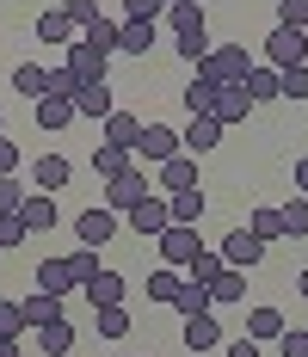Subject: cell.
Here are the masks:
<instances>
[{
    "label": "cell",
    "instance_id": "1",
    "mask_svg": "<svg viewBox=\"0 0 308 357\" xmlns=\"http://www.w3.org/2000/svg\"><path fill=\"white\" fill-rule=\"evenodd\" d=\"M247 68H253V56H247L240 43H210V56L198 62V80H210V86H235V80H247Z\"/></svg>",
    "mask_w": 308,
    "mask_h": 357
},
{
    "label": "cell",
    "instance_id": "2",
    "mask_svg": "<svg viewBox=\"0 0 308 357\" xmlns=\"http://www.w3.org/2000/svg\"><path fill=\"white\" fill-rule=\"evenodd\" d=\"M216 252H222V265H235V271H253V265L265 259V241H259V234L240 222V228H228V241H222Z\"/></svg>",
    "mask_w": 308,
    "mask_h": 357
},
{
    "label": "cell",
    "instance_id": "3",
    "mask_svg": "<svg viewBox=\"0 0 308 357\" xmlns=\"http://www.w3.org/2000/svg\"><path fill=\"white\" fill-rule=\"evenodd\" d=\"M173 154H185V148H179V130H167V123H142L136 167H161V160H173Z\"/></svg>",
    "mask_w": 308,
    "mask_h": 357
},
{
    "label": "cell",
    "instance_id": "4",
    "mask_svg": "<svg viewBox=\"0 0 308 357\" xmlns=\"http://www.w3.org/2000/svg\"><path fill=\"white\" fill-rule=\"evenodd\" d=\"M308 62V31H290V25H277L265 37V68H296Z\"/></svg>",
    "mask_w": 308,
    "mask_h": 357
},
{
    "label": "cell",
    "instance_id": "5",
    "mask_svg": "<svg viewBox=\"0 0 308 357\" xmlns=\"http://www.w3.org/2000/svg\"><path fill=\"white\" fill-rule=\"evenodd\" d=\"M124 228H136L142 241H161V234L173 228V215H167V204H161V197H142V204H130V210H124Z\"/></svg>",
    "mask_w": 308,
    "mask_h": 357
},
{
    "label": "cell",
    "instance_id": "6",
    "mask_svg": "<svg viewBox=\"0 0 308 357\" xmlns=\"http://www.w3.org/2000/svg\"><path fill=\"white\" fill-rule=\"evenodd\" d=\"M62 68H68L74 80L87 86V80H111V56H99L93 43H80V37H74V43H68V56H62Z\"/></svg>",
    "mask_w": 308,
    "mask_h": 357
},
{
    "label": "cell",
    "instance_id": "7",
    "mask_svg": "<svg viewBox=\"0 0 308 357\" xmlns=\"http://www.w3.org/2000/svg\"><path fill=\"white\" fill-rule=\"evenodd\" d=\"M142 197H148V173H142V167H130L124 178H105V210L111 215H124L130 204H142Z\"/></svg>",
    "mask_w": 308,
    "mask_h": 357
},
{
    "label": "cell",
    "instance_id": "8",
    "mask_svg": "<svg viewBox=\"0 0 308 357\" xmlns=\"http://www.w3.org/2000/svg\"><path fill=\"white\" fill-rule=\"evenodd\" d=\"M111 234H117V215L105 210V204H93V210L74 215V241H80V247H105Z\"/></svg>",
    "mask_w": 308,
    "mask_h": 357
},
{
    "label": "cell",
    "instance_id": "9",
    "mask_svg": "<svg viewBox=\"0 0 308 357\" xmlns=\"http://www.w3.org/2000/svg\"><path fill=\"white\" fill-rule=\"evenodd\" d=\"M198 247H204V234H198V228H167V234H161V265L185 271V265L198 259Z\"/></svg>",
    "mask_w": 308,
    "mask_h": 357
},
{
    "label": "cell",
    "instance_id": "10",
    "mask_svg": "<svg viewBox=\"0 0 308 357\" xmlns=\"http://www.w3.org/2000/svg\"><path fill=\"white\" fill-rule=\"evenodd\" d=\"M19 222H25L31 234H50V228H62V210H56V197H50V191H25Z\"/></svg>",
    "mask_w": 308,
    "mask_h": 357
},
{
    "label": "cell",
    "instance_id": "11",
    "mask_svg": "<svg viewBox=\"0 0 308 357\" xmlns=\"http://www.w3.org/2000/svg\"><path fill=\"white\" fill-rule=\"evenodd\" d=\"M31 185L56 197L62 185H74V160H68V154H37V160H31Z\"/></svg>",
    "mask_w": 308,
    "mask_h": 357
},
{
    "label": "cell",
    "instance_id": "12",
    "mask_svg": "<svg viewBox=\"0 0 308 357\" xmlns=\"http://www.w3.org/2000/svg\"><path fill=\"white\" fill-rule=\"evenodd\" d=\"M210 117H216V123H222V130H235V123H247V117H253V99H247V86H216V111H210Z\"/></svg>",
    "mask_w": 308,
    "mask_h": 357
},
{
    "label": "cell",
    "instance_id": "13",
    "mask_svg": "<svg viewBox=\"0 0 308 357\" xmlns=\"http://www.w3.org/2000/svg\"><path fill=\"white\" fill-rule=\"evenodd\" d=\"M117 111V99H111V80H87L80 93H74V117H93V123H105Z\"/></svg>",
    "mask_w": 308,
    "mask_h": 357
},
{
    "label": "cell",
    "instance_id": "14",
    "mask_svg": "<svg viewBox=\"0 0 308 357\" xmlns=\"http://www.w3.org/2000/svg\"><path fill=\"white\" fill-rule=\"evenodd\" d=\"M210 210V197H204V185H191V191H173L167 197V215H173V228H198Z\"/></svg>",
    "mask_w": 308,
    "mask_h": 357
},
{
    "label": "cell",
    "instance_id": "15",
    "mask_svg": "<svg viewBox=\"0 0 308 357\" xmlns=\"http://www.w3.org/2000/svg\"><path fill=\"white\" fill-rule=\"evenodd\" d=\"M99 142L130 148V154H136V142H142V117H136V111H111V117L99 123Z\"/></svg>",
    "mask_w": 308,
    "mask_h": 357
},
{
    "label": "cell",
    "instance_id": "16",
    "mask_svg": "<svg viewBox=\"0 0 308 357\" xmlns=\"http://www.w3.org/2000/svg\"><path fill=\"white\" fill-rule=\"evenodd\" d=\"M222 136H228V130H222V123H216V117H191V123H185V130H179V148H185V154H191V160H198V154H210V148L222 142Z\"/></svg>",
    "mask_w": 308,
    "mask_h": 357
},
{
    "label": "cell",
    "instance_id": "17",
    "mask_svg": "<svg viewBox=\"0 0 308 357\" xmlns=\"http://www.w3.org/2000/svg\"><path fill=\"white\" fill-rule=\"evenodd\" d=\"M154 185H161V191H191V185H198V160H191V154H173V160H161V167H154Z\"/></svg>",
    "mask_w": 308,
    "mask_h": 357
},
{
    "label": "cell",
    "instance_id": "18",
    "mask_svg": "<svg viewBox=\"0 0 308 357\" xmlns=\"http://www.w3.org/2000/svg\"><path fill=\"white\" fill-rule=\"evenodd\" d=\"M179 339H185V351H198V357L216 351V345H222V321H216V308H210V314H191Z\"/></svg>",
    "mask_w": 308,
    "mask_h": 357
},
{
    "label": "cell",
    "instance_id": "19",
    "mask_svg": "<svg viewBox=\"0 0 308 357\" xmlns=\"http://www.w3.org/2000/svg\"><path fill=\"white\" fill-rule=\"evenodd\" d=\"M31 37H37V43H62V50H68L80 31H74V19L62 13V6H43V13H37V25H31Z\"/></svg>",
    "mask_w": 308,
    "mask_h": 357
},
{
    "label": "cell",
    "instance_id": "20",
    "mask_svg": "<svg viewBox=\"0 0 308 357\" xmlns=\"http://www.w3.org/2000/svg\"><path fill=\"white\" fill-rule=\"evenodd\" d=\"M31 284L43 289V296H68V289H80V284H74V271H68V259H43V265L31 271Z\"/></svg>",
    "mask_w": 308,
    "mask_h": 357
},
{
    "label": "cell",
    "instance_id": "21",
    "mask_svg": "<svg viewBox=\"0 0 308 357\" xmlns=\"http://www.w3.org/2000/svg\"><path fill=\"white\" fill-rule=\"evenodd\" d=\"M124 271H99V278H87V284H80V296H87V302H93V308H111V302H124Z\"/></svg>",
    "mask_w": 308,
    "mask_h": 357
},
{
    "label": "cell",
    "instance_id": "22",
    "mask_svg": "<svg viewBox=\"0 0 308 357\" xmlns=\"http://www.w3.org/2000/svg\"><path fill=\"white\" fill-rule=\"evenodd\" d=\"M284 314H277V308H265V302H259V308H253V314H247V339H253V345H277V333H284Z\"/></svg>",
    "mask_w": 308,
    "mask_h": 357
},
{
    "label": "cell",
    "instance_id": "23",
    "mask_svg": "<svg viewBox=\"0 0 308 357\" xmlns=\"http://www.w3.org/2000/svg\"><path fill=\"white\" fill-rule=\"evenodd\" d=\"M19 314H25V326H50V321H62V296H43V289H31V296L19 302Z\"/></svg>",
    "mask_w": 308,
    "mask_h": 357
},
{
    "label": "cell",
    "instance_id": "24",
    "mask_svg": "<svg viewBox=\"0 0 308 357\" xmlns=\"http://www.w3.org/2000/svg\"><path fill=\"white\" fill-rule=\"evenodd\" d=\"M247 228H253L265 247H272V241H290V228H284V210H277V204H259V210L247 215Z\"/></svg>",
    "mask_w": 308,
    "mask_h": 357
},
{
    "label": "cell",
    "instance_id": "25",
    "mask_svg": "<svg viewBox=\"0 0 308 357\" xmlns=\"http://www.w3.org/2000/svg\"><path fill=\"white\" fill-rule=\"evenodd\" d=\"M130 167H136V154H130V148H111V142L93 148V173H99V178H124Z\"/></svg>",
    "mask_w": 308,
    "mask_h": 357
},
{
    "label": "cell",
    "instance_id": "26",
    "mask_svg": "<svg viewBox=\"0 0 308 357\" xmlns=\"http://www.w3.org/2000/svg\"><path fill=\"white\" fill-rule=\"evenodd\" d=\"M154 50V25L148 19H124V31H117V56H148Z\"/></svg>",
    "mask_w": 308,
    "mask_h": 357
},
{
    "label": "cell",
    "instance_id": "27",
    "mask_svg": "<svg viewBox=\"0 0 308 357\" xmlns=\"http://www.w3.org/2000/svg\"><path fill=\"white\" fill-rule=\"evenodd\" d=\"M13 93H25V99H43V93H50V68H43V62H19V68H13Z\"/></svg>",
    "mask_w": 308,
    "mask_h": 357
},
{
    "label": "cell",
    "instance_id": "28",
    "mask_svg": "<svg viewBox=\"0 0 308 357\" xmlns=\"http://www.w3.org/2000/svg\"><path fill=\"white\" fill-rule=\"evenodd\" d=\"M240 86H247V99H253V105H272V99H277V68H265V62H253Z\"/></svg>",
    "mask_w": 308,
    "mask_h": 357
},
{
    "label": "cell",
    "instance_id": "29",
    "mask_svg": "<svg viewBox=\"0 0 308 357\" xmlns=\"http://www.w3.org/2000/svg\"><path fill=\"white\" fill-rule=\"evenodd\" d=\"M240 296H247V271L222 265V278L210 284V308H228V302H240Z\"/></svg>",
    "mask_w": 308,
    "mask_h": 357
},
{
    "label": "cell",
    "instance_id": "30",
    "mask_svg": "<svg viewBox=\"0 0 308 357\" xmlns=\"http://www.w3.org/2000/svg\"><path fill=\"white\" fill-rule=\"evenodd\" d=\"M37 345H43V357H68V351H74L68 314H62V321H50V326H37Z\"/></svg>",
    "mask_w": 308,
    "mask_h": 357
},
{
    "label": "cell",
    "instance_id": "31",
    "mask_svg": "<svg viewBox=\"0 0 308 357\" xmlns=\"http://www.w3.org/2000/svg\"><path fill=\"white\" fill-rule=\"evenodd\" d=\"M117 31H124V19H105V13H99V19L80 31V43H93L99 56H117Z\"/></svg>",
    "mask_w": 308,
    "mask_h": 357
},
{
    "label": "cell",
    "instance_id": "32",
    "mask_svg": "<svg viewBox=\"0 0 308 357\" xmlns=\"http://www.w3.org/2000/svg\"><path fill=\"white\" fill-rule=\"evenodd\" d=\"M74 123V99H37V130H68Z\"/></svg>",
    "mask_w": 308,
    "mask_h": 357
},
{
    "label": "cell",
    "instance_id": "33",
    "mask_svg": "<svg viewBox=\"0 0 308 357\" xmlns=\"http://www.w3.org/2000/svg\"><path fill=\"white\" fill-rule=\"evenodd\" d=\"M185 278H191V284H216V278H222V252L216 247H198V259H191V265H185Z\"/></svg>",
    "mask_w": 308,
    "mask_h": 357
},
{
    "label": "cell",
    "instance_id": "34",
    "mask_svg": "<svg viewBox=\"0 0 308 357\" xmlns=\"http://www.w3.org/2000/svg\"><path fill=\"white\" fill-rule=\"evenodd\" d=\"M179 284H185V271L154 265V271H148V302H173V296H179Z\"/></svg>",
    "mask_w": 308,
    "mask_h": 357
},
{
    "label": "cell",
    "instance_id": "35",
    "mask_svg": "<svg viewBox=\"0 0 308 357\" xmlns=\"http://www.w3.org/2000/svg\"><path fill=\"white\" fill-rule=\"evenodd\" d=\"M93 326H99V339H124V333H130V308H124V302L93 308Z\"/></svg>",
    "mask_w": 308,
    "mask_h": 357
},
{
    "label": "cell",
    "instance_id": "36",
    "mask_svg": "<svg viewBox=\"0 0 308 357\" xmlns=\"http://www.w3.org/2000/svg\"><path fill=\"white\" fill-rule=\"evenodd\" d=\"M173 308H179L185 321H191V314H210V289L185 278V284H179V296H173Z\"/></svg>",
    "mask_w": 308,
    "mask_h": 357
},
{
    "label": "cell",
    "instance_id": "37",
    "mask_svg": "<svg viewBox=\"0 0 308 357\" xmlns=\"http://www.w3.org/2000/svg\"><path fill=\"white\" fill-rule=\"evenodd\" d=\"M173 50H179L185 62H204V56H210V25H191V31H179V37H173Z\"/></svg>",
    "mask_w": 308,
    "mask_h": 357
},
{
    "label": "cell",
    "instance_id": "38",
    "mask_svg": "<svg viewBox=\"0 0 308 357\" xmlns=\"http://www.w3.org/2000/svg\"><path fill=\"white\" fill-rule=\"evenodd\" d=\"M277 99H296V105L308 99V62H296V68H277Z\"/></svg>",
    "mask_w": 308,
    "mask_h": 357
},
{
    "label": "cell",
    "instance_id": "39",
    "mask_svg": "<svg viewBox=\"0 0 308 357\" xmlns=\"http://www.w3.org/2000/svg\"><path fill=\"white\" fill-rule=\"evenodd\" d=\"M68 271H74V284L99 278V271H105V265H99V247H74V252H68Z\"/></svg>",
    "mask_w": 308,
    "mask_h": 357
},
{
    "label": "cell",
    "instance_id": "40",
    "mask_svg": "<svg viewBox=\"0 0 308 357\" xmlns=\"http://www.w3.org/2000/svg\"><path fill=\"white\" fill-rule=\"evenodd\" d=\"M185 111H191V117H210V111H216V86H210V80H191V86H185Z\"/></svg>",
    "mask_w": 308,
    "mask_h": 357
},
{
    "label": "cell",
    "instance_id": "41",
    "mask_svg": "<svg viewBox=\"0 0 308 357\" xmlns=\"http://www.w3.org/2000/svg\"><path fill=\"white\" fill-rule=\"evenodd\" d=\"M167 25H173V31H191V25H210V19H204L198 0H179V6H167Z\"/></svg>",
    "mask_w": 308,
    "mask_h": 357
},
{
    "label": "cell",
    "instance_id": "42",
    "mask_svg": "<svg viewBox=\"0 0 308 357\" xmlns=\"http://www.w3.org/2000/svg\"><path fill=\"white\" fill-rule=\"evenodd\" d=\"M284 228H290V241L308 234V197H290V204H284Z\"/></svg>",
    "mask_w": 308,
    "mask_h": 357
},
{
    "label": "cell",
    "instance_id": "43",
    "mask_svg": "<svg viewBox=\"0 0 308 357\" xmlns=\"http://www.w3.org/2000/svg\"><path fill=\"white\" fill-rule=\"evenodd\" d=\"M277 357H308V326H284L277 333Z\"/></svg>",
    "mask_w": 308,
    "mask_h": 357
},
{
    "label": "cell",
    "instance_id": "44",
    "mask_svg": "<svg viewBox=\"0 0 308 357\" xmlns=\"http://www.w3.org/2000/svg\"><path fill=\"white\" fill-rule=\"evenodd\" d=\"M31 241V228L19 222V215H0V252H13V247H25Z\"/></svg>",
    "mask_w": 308,
    "mask_h": 357
},
{
    "label": "cell",
    "instance_id": "45",
    "mask_svg": "<svg viewBox=\"0 0 308 357\" xmlns=\"http://www.w3.org/2000/svg\"><path fill=\"white\" fill-rule=\"evenodd\" d=\"M124 19H148V25H161V19H167V0H124Z\"/></svg>",
    "mask_w": 308,
    "mask_h": 357
},
{
    "label": "cell",
    "instance_id": "46",
    "mask_svg": "<svg viewBox=\"0 0 308 357\" xmlns=\"http://www.w3.org/2000/svg\"><path fill=\"white\" fill-rule=\"evenodd\" d=\"M277 25H290V31H308V0H277Z\"/></svg>",
    "mask_w": 308,
    "mask_h": 357
},
{
    "label": "cell",
    "instance_id": "47",
    "mask_svg": "<svg viewBox=\"0 0 308 357\" xmlns=\"http://www.w3.org/2000/svg\"><path fill=\"white\" fill-rule=\"evenodd\" d=\"M62 13H68V19H74V31H87V25H93V19H99V13H105V6H99V0H68Z\"/></svg>",
    "mask_w": 308,
    "mask_h": 357
},
{
    "label": "cell",
    "instance_id": "48",
    "mask_svg": "<svg viewBox=\"0 0 308 357\" xmlns=\"http://www.w3.org/2000/svg\"><path fill=\"white\" fill-rule=\"evenodd\" d=\"M19 204H25V185L19 178H0V215H19Z\"/></svg>",
    "mask_w": 308,
    "mask_h": 357
},
{
    "label": "cell",
    "instance_id": "49",
    "mask_svg": "<svg viewBox=\"0 0 308 357\" xmlns=\"http://www.w3.org/2000/svg\"><path fill=\"white\" fill-rule=\"evenodd\" d=\"M25 333V314H19V302H0V339H19Z\"/></svg>",
    "mask_w": 308,
    "mask_h": 357
},
{
    "label": "cell",
    "instance_id": "50",
    "mask_svg": "<svg viewBox=\"0 0 308 357\" xmlns=\"http://www.w3.org/2000/svg\"><path fill=\"white\" fill-rule=\"evenodd\" d=\"M13 173H19V142L0 136V178H13Z\"/></svg>",
    "mask_w": 308,
    "mask_h": 357
},
{
    "label": "cell",
    "instance_id": "51",
    "mask_svg": "<svg viewBox=\"0 0 308 357\" xmlns=\"http://www.w3.org/2000/svg\"><path fill=\"white\" fill-rule=\"evenodd\" d=\"M222 357H265V351H259L253 339H235V345H228V351H222Z\"/></svg>",
    "mask_w": 308,
    "mask_h": 357
},
{
    "label": "cell",
    "instance_id": "52",
    "mask_svg": "<svg viewBox=\"0 0 308 357\" xmlns=\"http://www.w3.org/2000/svg\"><path fill=\"white\" fill-rule=\"evenodd\" d=\"M296 197H308V154L296 160Z\"/></svg>",
    "mask_w": 308,
    "mask_h": 357
},
{
    "label": "cell",
    "instance_id": "53",
    "mask_svg": "<svg viewBox=\"0 0 308 357\" xmlns=\"http://www.w3.org/2000/svg\"><path fill=\"white\" fill-rule=\"evenodd\" d=\"M0 357H19V339H0Z\"/></svg>",
    "mask_w": 308,
    "mask_h": 357
},
{
    "label": "cell",
    "instance_id": "54",
    "mask_svg": "<svg viewBox=\"0 0 308 357\" xmlns=\"http://www.w3.org/2000/svg\"><path fill=\"white\" fill-rule=\"evenodd\" d=\"M296 289H302V296H308V265H302V271H296Z\"/></svg>",
    "mask_w": 308,
    "mask_h": 357
},
{
    "label": "cell",
    "instance_id": "55",
    "mask_svg": "<svg viewBox=\"0 0 308 357\" xmlns=\"http://www.w3.org/2000/svg\"><path fill=\"white\" fill-rule=\"evenodd\" d=\"M0 130H6V111H0Z\"/></svg>",
    "mask_w": 308,
    "mask_h": 357
},
{
    "label": "cell",
    "instance_id": "56",
    "mask_svg": "<svg viewBox=\"0 0 308 357\" xmlns=\"http://www.w3.org/2000/svg\"><path fill=\"white\" fill-rule=\"evenodd\" d=\"M167 6H179V0H167Z\"/></svg>",
    "mask_w": 308,
    "mask_h": 357
}]
</instances>
